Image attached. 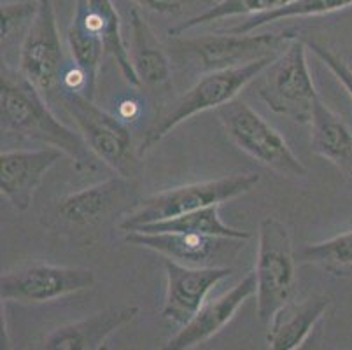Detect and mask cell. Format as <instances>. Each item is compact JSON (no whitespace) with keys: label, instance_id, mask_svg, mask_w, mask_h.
<instances>
[{"label":"cell","instance_id":"7a4b0ae2","mask_svg":"<svg viewBox=\"0 0 352 350\" xmlns=\"http://www.w3.org/2000/svg\"><path fill=\"white\" fill-rule=\"evenodd\" d=\"M275 58L277 56H268L263 60L248 63V65L233 67V69L210 70L209 74L200 77L146 131L144 139L139 144V154H146L147 151H151L174 128H177L179 124L193 118V116L210 111V109H219L221 105L228 104L230 100L236 98V95L249 83L254 81L259 74L267 70V67L274 62Z\"/></svg>","mask_w":352,"mask_h":350},{"label":"cell","instance_id":"d4e9b609","mask_svg":"<svg viewBox=\"0 0 352 350\" xmlns=\"http://www.w3.org/2000/svg\"><path fill=\"white\" fill-rule=\"evenodd\" d=\"M300 258L307 263L318 265L335 275H351L352 277V230L303 247Z\"/></svg>","mask_w":352,"mask_h":350},{"label":"cell","instance_id":"8fae6325","mask_svg":"<svg viewBox=\"0 0 352 350\" xmlns=\"http://www.w3.org/2000/svg\"><path fill=\"white\" fill-rule=\"evenodd\" d=\"M166 294L162 320L166 326L181 329L204 307L209 293L221 281L233 274L230 266H188L165 258Z\"/></svg>","mask_w":352,"mask_h":350},{"label":"cell","instance_id":"9a60e30c","mask_svg":"<svg viewBox=\"0 0 352 350\" xmlns=\"http://www.w3.org/2000/svg\"><path fill=\"white\" fill-rule=\"evenodd\" d=\"M128 243L158 252L163 258L188 266H210V259L223 252V243L233 239L198 235V233H179V231H128L124 235Z\"/></svg>","mask_w":352,"mask_h":350},{"label":"cell","instance_id":"ffe728a7","mask_svg":"<svg viewBox=\"0 0 352 350\" xmlns=\"http://www.w3.org/2000/svg\"><path fill=\"white\" fill-rule=\"evenodd\" d=\"M123 193V177L107 179L95 186L72 193L58 205L60 217L70 224L88 226L95 224L107 214Z\"/></svg>","mask_w":352,"mask_h":350},{"label":"cell","instance_id":"cb8c5ba5","mask_svg":"<svg viewBox=\"0 0 352 350\" xmlns=\"http://www.w3.org/2000/svg\"><path fill=\"white\" fill-rule=\"evenodd\" d=\"M351 6L352 0H294L289 6L277 9V11L249 16L245 21L239 23L236 27L228 28L226 32L228 34H251L258 28L267 27L270 23H277V21H284V19L329 14V12L344 11Z\"/></svg>","mask_w":352,"mask_h":350},{"label":"cell","instance_id":"4fadbf2b","mask_svg":"<svg viewBox=\"0 0 352 350\" xmlns=\"http://www.w3.org/2000/svg\"><path fill=\"white\" fill-rule=\"evenodd\" d=\"M256 294V275H245L239 284L233 285L225 294L217 296L216 300H210L204 303V307L197 312V316L181 329L175 331V335L168 340L165 345L166 350H190L195 347L206 343L214 335L223 329L230 320L235 317L239 308L245 303L251 296Z\"/></svg>","mask_w":352,"mask_h":350},{"label":"cell","instance_id":"4316f807","mask_svg":"<svg viewBox=\"0 0 352 350\" xmlns=\"http://www.w3.org/2000/svg\"><path fill=\"white\" fill-rule=\"evenodd\" d=\"M307 47L321 60L322 65H324L333 76L337 77V81L344 86L345 91H347L349 96L352 98V67L345 62L340 54L335 53V51L329 50V47H326L324 44H319L316 43V41H309V43H307Z\"/></svg>","mask_w":352,"mask_h":350},{"label":"cell","instance_id":"2e32d148","mask_svg":"<svg viewBox=\"0 0 352 350\" xmlns=\"http://www.w3.org/2000/svg\"><path fill=\"white\" fill-rule=\"evenodd\" d=\"M309 124L310 149L352 179V128L321 96L316 98Z\"/></svg>","mask_w":352,"mask_h":350},{"label":"cell","instance_id":"6da1fadb","mask_svg":"<svg viewBox=\"0 0 352 350\" xmlns=\"http://www.w3.org/2000/svg\"><path fill=\"white\" fill-rule=\"evenodd\" d=\"M0 120L2 133L56 147L72 160L78 170H95V154L86 146L81 133L56 120L47 107L46 96L20 69H12L6 62H2L0 70Z\"/></svg>","mask_w":352,"mask_h":350},{"label":"cell","instance_id":"484cf974","mask_svg":"<svg viewBox=\"0 0 352 350\" xmlns=\"http://www.w3.org/2000/svg\"><path fill=\"white\" fill-rule=\"evenodd\" d=\"M37 14V0H18V2H6L0 9L2 18V53L11 46L21 47L28 30H30L34 18Z\"/></svg>","mask_w":352,"mask_h":350},{"label":"cell","instance_id":"e0dca14e","mask_svg":"<svg viewBox=\"0 0 352 350\" xmlns=\"http://www.w3.org/2000/svg\"><path fill=\"white\" fill-rule=\"evenodd\" d=\"M331 300L312 296L303 301H287L268 322L267 342L272 350H296L303 345L316 324L322 319Z\"/></svg>","mask_w":352,"mask_h":350},{"label":"cell","instance_id":"ac0fdd59","mask_svg":"<svg viewBox=\"0 0 352 350\" xmlns=\"http://www.w3.org/2000/svg\"><path fill=\"white\" fill-rule=\"evenodd\" d=\"M76 14L81 16L85 23L104 39L105 51L116 60V65L120 67L124 81L137 88L142 86L133 69L130 50L121 32V18L114 8L113 0H78Z\"/></svg>","mask_w":352,"mask_h":350},{"label":"cell","instance_id":"5bb4252c","mask_svg":"<svg viewBox=\"0 0 352 350\" xmlns=\"http://www.w3.org/2000/svg\"><path fill=\"white\" fill-rule=\"evenodd\" d=\"M139 314L137 307L105 308L94 316L56 327L46 336L43 349L47 350H100L120 327L132 322Z\"/></svg>","mask_w":352,"mask_h":350},{"label":"cell","instance_id":"44dd1931","mask_svg":"<svg viewBox=\"0 0 352 350\" xmlns=\"http://www.w3.org/2000/svg\"><path fill=\"white\" fill-rule=\"evenodd\" d=\"M133 231H146V233H160V231H179V233H198V235L219 237V239L249 240L251 233L245 230H236L223 223L219 217V205L198 208L172 219L160 221V223L144 224Z\"/></svg>","mask_w":352,"mask_h":350},{"label":"cell","instance_id":"ba28073f","mask_svg":"<svg viewBox=\"0 0 352 350\" xmlns=\"http://www.w3.org/2000/svg\"><path fill=\"white\" fill-rule=\"evenodd\" d=\"M94 284L95 274L88 268L30 263L2 274L0 298L23 305L50 303L94 287Z\"/></svg>","mask_w":352,"mask_h":350},{"label":"cell","instance_id":"3957f363","mask_svg":"<svg viewBox=\"0 0 352 350\" xmlns=\"http://www.w3.org/2000/svg\"><path fill=\"white\" fill-rule=\"evenodd\" d=\"M258 182L259 177L254 173H236L230 177L166 189L139 201L123 217L120 228L124 233H128L144 224L160 223V221L172 219V217L182 216L198 208L221 205L252 191Z\"/></svg>","mask_w":352,"mask_h":350},{"label":"cell","instance_id":"7402d4cb","mask_svg":"<svg viewBox=\"0 0 352 350\" xmlns=\"http://www.w3.org/2000/svg\"><path fill=\"white\" fill-rule=\"evenodd\" d=\"M67 43H69L70 54H72L74 65H78L88 79V96L94 98L97 88L98 72H100L102 54L105 46L104 39L95 30L85 23L81 16L74 14L72 23L67 28Z\"/></svg>","mask_w":352,"mask_h":350},{"label":"cell","instance_id":"603a6c76","mask_svg":"<svg viewBox=\"0 0 352 350\" xmlns=\"http://www.w3.org/2000/svg\"><path fill=\"white\" fill-rule=\"evenodd\" d=\"M294 0H217L216 4L210 6L206 11L191 16L186 21L175 25L168 30L172 37L184 35L188 30L200 27L206 23H214L219 19L233 18V16H256L265 14V12L277 11L280 8H286Z\"/></svg>","mask_w":352,"mask_h":350},{"label":"cell","instance_id":"8992f818","mask_svg":"<svg viewBox=\"0 0 352 350\" xmlns=\"http://www.w3.org/2000/svg\"><path fill=\"white\" fill-rule=\"evenodd\" d=\"M307 43L298 35L267 67L259 89L261 100L275 112L300 124L310 123L314 104L319 96L307 63Z\"/></svg>","mask_w":352,"mask_h":350},{"label":"cell","instance_id":"d6986e66","mask_svg":"<svg viewBox=\"0 0 352 350\" xmlns=\"http://www.w3.org/2000/svg\"><path fill=\"white\" fill-rule=\"evenodd\" d=\"M130 32H132V46L128 50H130L133 69L142 86L166 85L170 81V62L156 35L137 12V9H132L130 12Z\"/></svg>","mask_w":352,"mask_h":350},{"label":"cell","instance_id":"83f0119b","mask_svg":"<svg viewBox=\"0 0 352 350\" xmlns=\"http://www.w3.org/2000/svg\"><path fill=\"white\" fill-rule=\"evenodd\" d=\"M130 4L142 8L146 11L158 12V14H184V12L198 11L200 8L209 9L217 0H126Z\"/></svg>","mask_w":352,"mask_h":350},{"label":"cell","instance_id":"277c9868","mask_svg":"<svg viewBox=\"0 0 352 350\" xmlns=\"http://www.w3.org/2000/svg\"><path fill=\"white\" fill-rule=\"evenodd\" d=\"M254 275L256 312L259 322L268 326L275 314L291 301L294 289L293 242L286 224L274 216L259 223Z\"/></svg>","mask_w":352,"mask_h":350},{"label":"cell","instance_id":"7c38bea8","mask_svg":"<svg viewBox=\"0 0 352 350\" xmlns=\"http://www.w3.org/2000/svg\"><path fill=\"white\" fill-rule=\"evenodd\" d=\"M63 151L43 149L2 151L0 154V193L16 208L25 212L32 207L35 193L46 173L62 160Z\"/></svg>","mask_w":352,"mask_h":350},{"label":"cell","instance_id":"52a82bcc","mask_svg":"<svg viewBox=\"0 0 352 350\" xmlns=\"http://www.w3.org/2000/svg\"><path fill=\"white\" fill-rule=\"evenodd\" d=\"M62 102L89 151L121 177H130L135 166V154L126 124L97 107L82 93L63 91Z\"/></svg>","mask_w":352,"mask_h":350},{"label":"cell","instance_id":"9c48e42d","mask_svg":"<svg viewBox=\"0 0 352 350\" xmlns=\"http://www.w3.org/2000/svg\"><path fill=\"white\" fill-rule=\"evenodd\" d=\"M298 34H216L182 41V47L197 56L204 70H221L242 67L263 60L268 56H279L287 44Z\"/></svg>","mask_w":352,"mask_h":350},{"label":"cell","instance_id":"5b68a950","mask_svg":"<svg viewBox=\"0 0 352 350\" xmlns=\"http://www.w3.org/2000/svg\"><path fill=\"white\" fill-rule=\"evenodd\" d=\"M217 118L228 139L272 172L289 179H303L309 175V170L294 156L283 135L244 100L233 98L228 104L221 105Z\"/></svg>","mask_w":352,"mask_h":350},{"label":"cell","instance_id":"30bf717a","mask_svg":"<svg viewBox=\"0 0 352 350\" xmlns=\"http://www.w3.org/2000/svg\"><path fill=\"white\" fill-rule=\"evenodd\" d=\"M62 41L51 0H37V14L18 56V69L44 96L62 85Z\"/></svg>","mask_w":352,"mask_h":350}]
</instances>
